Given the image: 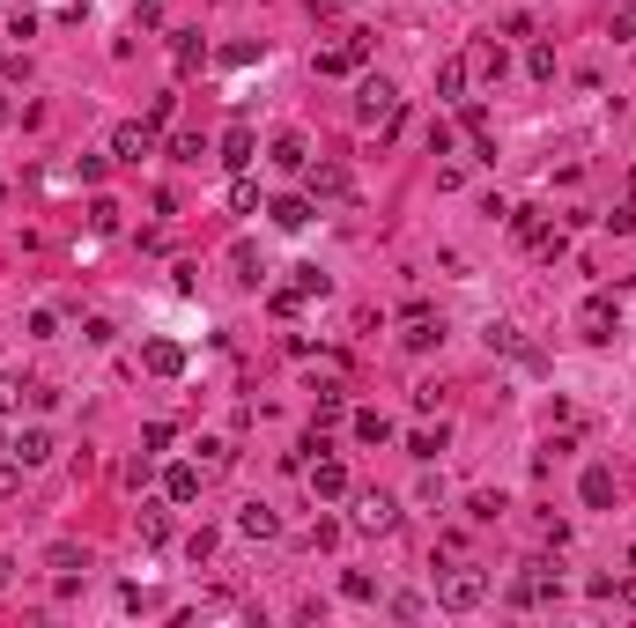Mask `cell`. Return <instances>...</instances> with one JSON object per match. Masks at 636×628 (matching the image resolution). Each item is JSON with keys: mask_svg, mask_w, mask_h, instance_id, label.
Listing matches in <instances>:
<instances>
[{"mask_svg": "<svg viewBox=\"0 0 636 628\" xmlns=\"http://www.w3.org/2000/svg\"><path fill=\"white\" fill-rule=\"evenodd\" d=\"M481 599H489V569L459 562V569H444V577H437V606H444V614H474Z\"/></svg>", "mask_w": 636, "mask_h": 628, "instance_id": "6da1fadb", "label": "cell"}, {"mask_svg": "<svg viewBox=\"0 0 636 628\" xmlns=\"http://www.w3.org/2000/svg\"><path fill=\"white\" fill-rule=\"evenodd\" d=\"M400 119V89L385 82V74H363V89H355V126H392Z\"/></svg>", "mask_w": 636, "mask_h": 628, "instance_id": "7a4b0ae2", "label": "cell"}, {"mask_svg": "<svg viewBox=\"0 0 636 628\" xmlns=\"http://www.w3.org/2000/svg\"><path fill=\"white\" fill-rule=\"evenodd\" d=\"M304 481H311V496H318V503H341V496H348V466L333 459V444L318 451V459H304Z\"/></svg>", "mask_w": 636, "mask_h": 628, "instance_id": "3957f363", "label": "cell"}, {"mask_svg": "<svg viewBox=\"0 0 636 628\" xmlns=\"http://www.w3.org/2000/svg\"><path fill=\"white\" fill-rule=\"evenodd\" d=\"M555 592H563V577H555L548 562H526V569L511 577V606H548Z\"/></svg>", "mask_w": 636, "mask_h": 628, "instance_id": "277c9868", "label": "cell"}, {"mask_svg": "<svg viewBox=\"0 0 636 628\" xmlns=\"http://www.w3.org/2000/svg\"><path fill=\"white\" fill-rule=\"evenodd\" d=\"M400 525V503L385 496V488H363V496H355V532H392Z\"/></svg>", "mask_w": 636, "mask_h": 628, "instance_id": "5b68a950", "label": "cell"}, {"mask_svg": "<svg viewBox=\"0 0 636 628\" xmlns=\"http://www.w3.org/2000/svg\"><path fill=\"white\" fill-rule=\"evenodd\" d=\"M111 156H119V163H141V156H156V126H148V119H126V126H111Z\"/></svg>", "mask_w": 636, "mask_h": 628, "instance_id": "8992f818", "label": "cell"}, {"mask_svg": "<svg viewBox=\"0 0 636 628\" xmlns=\"http://www.w3.org/2000/svg\"><path fill=\"white\" fill-rule=\"evenodd\" d=\"M614 326H622L614 296H585V311H577V333H585V340H614Z\"/></svg>", "mask_w": 636, "mask_h": 628, "instance_id": "52a82bcc", "label": "cell"}, {"mask_svg": "<svg viewBox=\"0 0 636 628\" xmlns=\"http://www.w3.org/2000/svg\"><path fill=\"white\" fill-rule=\"evenodd\" d=\"M363 60H370V37H341V45L318 52V74H355Z\"/></svg>", "mask_w": 636, "mask_h": 628, "instance_id": "ba28073f", "label": "cell"}, {"mask_svg": "<svg viewBox=\"0 0 636 628\" xmlns=\"http://www.w3.org/2000/svg\"><path fill=\"white\" fill-rule=\"evenodd\" d=\"M437 340H444V318H437V311H407V318H400V348L422 355V348H437Z\"/></svg>", "mask_w": 636, "mask_h": 628, "instance_id": "9c48e42d", "label": "cell"}, {"mask_svg": "<svg viewBox=\"0 0 636 628\" xmlns=\"http://www.w3.org/2000/svg\"><path fill=\"white\" fill-rule=\"evenodd\" d=\"M466 82H503V45L496 37H481V45L466 52Z\"/></svg>", "mask_w": 636, "mask_h": 628, "instance_id": "30bf717a", "label": "cell"}, {"mask_svg": "<svg viewBox=\"0 0 636 628\" xmlns=\"http://www.w3.org/2000/svg\"><path fill=\"white\" fill-rule=\"evenodd\" d=\"M8 459H15V466H45V459H52V436H45V429H15V436H8Z\"/></svg>", "mask_w": 636, "mask_h": 628, "instance_id": "8fae6325", "label": "cell"}, {"mask_svg": "<svg viewBox=\"0 0 636 628\" xmlns=\"http://www.w3.org/2000/svg\"><path fill=\"white\" fill-rule=\"evenodd\" d=\"M237 532H245V540H274V532H282V510L274 503H245L237 510Z\"/></svg>", "mask_w": 636, "mask_h": 628, "instance_id": "7c38bea8", "label": "cell"}, {"mask_svg": "<svg viewBox=\"0 0 636 628\" xmlns=\"http://www.w3.org/2000/svg\"><path fill=\"white\" fill-rule=\"evenodd\" d=\"M141 363L156 370V377H185V348H178V340H148V355H141Z\"/></svg>", "mask_w": 636, "mask_h": 628, "instance_id": "4fadbf2b", "label": "cell"}, {"mask_svg": "<svg viewBox=\"0 0 636 628\" xmlns=\"http://www.w3.org/2000/svg\"><path fill=\"white\" fill-rule=\"evenodd\" d=\"M267 156H274V170H304V163H311V148H304V133H274Z\"/></svg>", "mask_w": 636, "mask_h": 628, "instance_id": "5bb4252c", "label": "cell"}, {"mask_svg": "<svg viewBox=\"0 0 636 628\" xmlns=\"http://www.w3.org/2000/svg\"><path fill=\"white\" fill-rule=\"evenodd\" d=\"M200 496V466H171L163 473V503H193Z\"/></svg>", "mask_w": 636, "mask_h": 628, "instance_id": "9a60e30c", "label": "cell"}, {"mask_svg": "<svg viewBox=\"0 0 636 628\" xmlns=\"http://www.w3.org/2000/svg\"><path fill=\"white\" fill-rule=\"evenodd\" d=\"M577 496H585L592 510H607V503H614V473H607V466H585V481H577Z\"/></svg>", "mask_w": 636, "mask_h": 628, "instance_id": "2e32d148", "label": "cell"}, {"mask_svg": "<svg viewBox=\"0 0 636 628\" xmlns=\"http://www.w3.org/2000/svg\"><path fill=\"white\" fill-rule=\"evenodd\" d=\"M267 215H274V230H304V222H311V200H296V193H282V200L267 207Z\"/></svg>", "mask_w": 636, "mask_h": 628, "instance_id": "e0dca14e", "label": "cell"}, {"mask_svg": "<svg viewBox=\"0 0 636 628\" xmlns=\"http://www.w3.org/2000/svg\"><path fill=\"white\" fill-rule=\"evenodd\" d=\"M222 163H230V170L252 163V126H230V133H222Z\"/></svg>", "mask_w": 636, "mask_h": 628, "instance_id": "ac0fdd59", "label": "cell"}, {"mask_svg": "<svg viewBox=\"0 0 636 628\" xmlns=\"http://www.w3.org/2000/svg\"><path fill=\"white\" fill-rule=\"evenodd\" d=\"M171 60H178V74H193L200 60H208V45H200L193 30H178V37H171Z\"/></svg>", "mask_w": 636, "mask_h": 628, "instance_id": "d6986e66", "label": "cell"}, {"mask_svg": "<svg viewBox=\"0 0 636 628\" xmlns=\"http://www.w3.org/2000/svg\"><path fill=\"white\" fill-rule=\"evenodd\" d=\"M355 436H363V444H392V422L378 407H363V414H355Z\"/></svg>", "mask_w": 636, "mask_h": 628, "instance_id": "ffe728a7", "label": "cell"}, {"mask_svg": "<svg viewBox=\"0 0 636 628\" xmlns=\"http://www.w3.org/2000/svg\"><path fill=\"white\" fill-rule=\"evenodd\" d=\"M163 532H171V518H163V503H141V547H163Z\"/></svg>", "mask_w": 636, "mask_h": 628, "instance_id": "44dd1931", "label": "cell"}, {"mask_svg": "<svg viewBox=\"0 0 636 628\" xmlns=\"http://www.w3.org/2000/svg\"><path fill=\"white\" fill-rule=\"evenodd\" d=\"M437 97H466V60H444L437 67Z\"/></svg>", "mask_w": 636, "mask_h": 628, "instance_id": "7402d4cb", "label": "cell"}, {"mask_svg": "<svg viewBox=\"0 0 636 628\" xmlns=\"http://www.w3.org/2000/svg\"><path fill=\"white\" fill-rule=\"evenodd\" d=\"M311 193H348V170L341 163H318L311 170Z\"/></svg>", "mask_w": 636, "mask_h": 628, "instance_id": "603a6c76", "label": "cell"}, {"mask_svg": "<svg viewBox=\"0 0 636 628\" xmlns=\"http://www.w3.org/2000/svg\"><path fill=\"white\" fill-rule=\"evenodd\" d=\"M407 451H415V459H437V451H444V422L437 429H415V436H407Z\"/></svg>", "mask_w": 636, "mask_h": 628, "instance_id": "cb8c5ba5", "label": "cell"}, {"mask_svg": "<svg viewBox=\"0 0 636 628\" xmlns=\"http://www.w3.org/2000/svg\"><path fill=\"white\" fill-rule=\"evenodd\" d=\"M230 459H237V451L222 444V436H208V444H200V473H222V466H230Z\"/></svg>", "mask_w": 636, "mask_h": 628, "instance_id": "d4e9b609", "label": "cell"}, {"mask_svg": "<svg viewBox=\"0 0 636 628\" xmlns=\"http://www.w3.org/2000/svg\"><path fill=\"white\" fill-rule=\"evenodd\" d=\"M526 74H533V82H555V45H533L526 52Z\"/></svg>", "mask_w": 636, "mask_h": 628, "instance_id": "484cf974", "label": "cell"}, {"mask_svg": "<svg viewBox=\"0 0 636 628\" xmlns=\"http://www.w3.org/2000/svg\"><path fill=\"white\" fill-rule=\"evenodd\" d=\"M341 399H348L341 385H318V429H326V422H341Z\"/></svg>", "mask_w": 636, "mask_h": 628, "instance_id": "4316f807", "label": "cell"}, {"mask_svg": "<svg viewBox=\"0 0 636 628\" xmlns=\"http://www.w3.org/2000/svg\"><path fill=\"white\" fill-rule=\"evenodd\" d=\"M230 207H237V215H252V207H259V185L245 178V170H237V185H230Z\"/></svg>", "mask_w": 636, "mask_h": 628, "instance_id": "83f0119b", "label": "cell"}, {"mask_svg": "<svg viewBox=\"0 0 636 628\" xmlns=\"http://www.w3.org/2000/svg\"><path fill=\"white\" fill-rule=\"evenodd\" d=\"M45 562H52V569H67V577H74V569H89V555H82V547H67V540H60V547H52V555H45Z\"/></svg>", "mask_w": 636, "mask_h": 628, "instance_id": "f1b7e54d", "label": "cell"}, {"mask_svg": "<svg viewBox=\"0 0 636 628\" xmlns=\"http://www.w3.org/2000/svg\"><path fill=\"white\" fill-rule=\"evenodd\" d=\"M208 555H215V532H208V525H200V532H193V540H185V562H193V569H200V562H208Z\"/></svg>", "mask_w": 636, "mask_h": 628, "instance_id": "f546056e", "label": "cell"}, {"mask_svg": "<svg viewBox=\"0 0 636 628\" xmlns=\"http://www.w3.org/2000/svg\"><path fill=\"white\" fill-rule=\"evenodd\" d=\"M171 156H178V163H200V156H208V141H200V133H178Z\"/></svg>", "mask_w": 636, "mask_h": 628, "instance_id": "4dcf8cb0", "label": "cell"}, {"mask_svg": "<svg viewBox=\"0 0 636 628\" xmlns=\"http://www.w3.org/2000/svg\"><path fill=\"white\" fill-rule=\"evenodd\" d=\"M341 592H348V599H378V577H363V569H348V577H341Z\"/></svg>", "mask_w": 636, "mask_h": 628, "instance_id": "1f68e13d", "label": "cell"}, {"mask_svg": "<svg viewBox=\"0 0 636 628\" xmlns=\"http://www.w3.org/2000/svg\"><path fill=\"white\" fill-rule=\"evenodd\" d=\"M267 303H274V318H296V311H304V289H274Z\"/></svg>", "mask_w": 636, "mask_h": 628, "instance_id": "d6a6232c", "label": "cell"}, {"mask_svg": "<svg viewBox=\"0 0 636 628\" xmlns=\"http://www.w3.org/2000/svg\"><path fill=\"white\" fill-rule=\"evenodd\" d=\"M466 510H474L481 525H496V518H503V496H474V503H466Z\"/></svg>", "mask_w": 636, "mask_h": 628, "instance_id": "836d02e7", "label": "cell"}, {"mask_svg": "<svg viewBox=\"0 0 636 628\" xmlns=\"http://www.w3.org/2000/svg\"><path fill=\"white\" fill-rule=\"evenodd\" d=\"M23 473H30V466H15V459H8V466H0V503H8V496H15V488H23Z\"/></svg>", "mask_w": 636, "mask_h": 628, "instance_id": "e575fe53", "label": "cell"}, {"mask_svg": "<svg viewBox=\"0 0 636 628\" xmlns=\"http://www.w3.org/2000/svg\"><path fill=\"white\" fill-rule=\"evenodd\" d=\"M15 399H30V385H15V377H0V414H8Z\"/></svg>", "mask_w": 636, "mask_h": 628, "instance_id": "d590c367", "label": "cell"}, {"mask_svg": "<svg viewBox=\"0 0 636 628\" xmlns=\"http://www.w3.org/2000/svg\"><path fill=\"white\" fill-rule=\"evenodd\" d=\"M304 8H311V15H341V0H304Z\"/></svg>", "mask_w": 636, "mask_h": 628, "instance_id": "8d00e7d4", "label": "cell"}, {"mask_svg": "<svg viewBox=\"0 0 636 628\" xmlns=\"http://www.w3.org/2000/svg\"><path fill=\"white\" fill-rule=\"evenodd\" d=\"M8 577H15V562H8V555H0V584H8Z\"/></svg>", "mask_w": 636, "mask_h": 628, "instance_id": "74e56055", "label": "cell"}, {"mask_svg": "<svg viewBox=\"0 0 636 628\" xmlns=\"http://www.w3.org/2000/svg\"><path fill=\"white\" fill-rule=\"evenodd\" d=\"M8 119H15V111H8V97H0V126H8Z\"/></svg>", "mask_w": 636, "mask_h": 628, "instance_id": "f35d334b", "label": "cell"}, {"mask_svg": "<svg viewBox=\"0 0 636 628\" xmlns=\"http://www.w3.org/2000/svg\"><path fill=\"white\" fill-rule=\"evenodd\" d=\"M629 207H636V178H629Z\"/></svg>", "mask_w": 636, "mask_h": 628, "instance_id": "ab89813d", "label": "cell"}]
</instances>
